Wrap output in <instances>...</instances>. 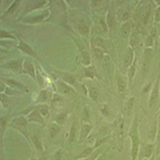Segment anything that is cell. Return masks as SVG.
<instances>
[{"label": "cell", "mask_w": 160, "mask_h": 160, "mask_svg": "<svg viewBox=\"0 0 160 160\" xmlns=\"http://www.w3.org/2000/svg\"><path fill=\"white\" fill-rule=\"evenodd\" d=\"M128 138L130 140V160H138L140 152V133H139V118L138 114L135 115L131 126L128 130Z\"/></svg>", "instance_id": "1"}, {"label": "cell", "mask_w": 160, "mask_h": 160, "mask_svg": "<svg viewBox=\"0 0 160 160\" xmlns=\"http://www.w3.org/2000/svg\"><path fill=\"white\" fill-rule=\"evenodd\" d=\"M29 121H28L27 117L25 115H19V117H15L12 118L10 121L9 126L13 129H15L16 131L22 135L24 138L27 140L29 143H31L30 141V130H29Z\"/></svg>", "instance_id": "2"}, {"label": "cell", "mask_w": 160, "mask_h": 160, "mask_svg": "<svg viewBox=\"0 0 160 160\" xmlns=\"http://www.w3.org/2000/svg\"><path fill=\"white\" fill-rule=\"evenodd\" d=\"M51 15H52V13H51V9L49 7V8L44 9L43 11H41L40 13H38V14H34V15L30 14V15H28V16L22 17V18L19 19V22L26 25L44 24V22H49Z\"/></svg>", "instance_id": "3"}, {"label": "cell", "mask_w": 160, "mask_h": 160, "mask_svg": "<svg viewBox=\"0 0 160 160\" xmlns=\"http://www.w3.org/2000/svg\"><path fill=\"white\" fill-rule=\"evenodd\" d=\"M24 11L22 12V16H28V15L32 14V12L41 10L43 8H45L50 4V1L48 0H31V1H26L24 2Z\"/></svg>", "instance_id": "4"}, {"label": "cell", "mask_w": 160, "mask_h": 160, "mask_svg": "<svg viewBox=\"0 0 160 160\" xmlns=\"http://www.w3.org/2000/svg\"><path fill=\"white\" fill-rule=\"evenodd\" d=\"M56 73L58 74V79H60L62 81L66 82L69 86H72L77 91V93H81L82 83H80L78 81V78H77L76 75L68 73V72H61V71H56Z\"/></svg>", "instance_id": "5"}, {"label": "cell", "mask_w": 160, "mask_h": 160, "mask_svg": "<svg viewBox=\"0 0 160 160\" xmlns=\"http://www.w3.org/2000/svg\"><path fill=\"white\" fill-rule=\"evenodd\" d=\"M129 4H130V2L126 1L125 4H123L122 7H120L117 10L118 19V22H122V24L132 19V14H133V11H135L136 7H131Z\"/></svg>", "instance_id": "6"}, {"label": "cell", "mask_w": 160, "mask_h": 160, "mask_svg": "<svg viewBox=\"0 0 160 160\" xmlns=\"http://www.w3.org/2000/svg\"><path fill=\"white\" fill-rule=\"evenodd\" d=\"M91 46H95V47H98L100 49H102L106 52V55H110L111 52L114 49L113 47V44L110 40H107V38H104L100 35H96L92 38L91 41Z\"/></svg>", "instance_id": "7"}, {"label": "cell", "mask_w": 160, "mask_h": 160, "mask_svg": "<svg viewBox=\"0 0 160 160\" xmlns=\"http://www.w3.org/2000/svg\"><path fill=\"white\" fill-rule=\"evenodd\" d=\"M53 86H55V89L57 93L61 95H66V96H74V95L77 94V91L74 89L72 86H69L66 82L62 81L60 79H57L53 81Z\"/></svg>", "instance_id": "8"}, {"label": "cell", "mask_w": 160, "mask_h": 160, "mask_svg": "<svg viewBox=\"0 0 160 160\" xmlns=\"http://www.w3.org/2000/svg\"><path fill=\"white\" fill-rule=\"evenodd\" d=\"M159 84H160V74L157 76L156 81L154 82V86L149 91V96H148V107L154 108L155 106L159 102L160 99V90H159Z\"/></svg>", "instance_id": "9"}, {"label": "cell", "mask_w": 160, "mask_h": 160, "mask_svg": "<svg viewBox=\"0 0 160 160\" xmlns=\"http://www.w3.org/2000/svg\"><path fill=\"white\" fill-rule=\"evenodd\" d=\"M157 152L156 143H152V142H141L140 145V152H139V157L141 160L151 158L153 155Z\"/></svg>", "instance_id": "10"}, {"label": "cell", "mask_w": 160, "mask_h": 160, "mask_svg": "<svg viewBox=\"0 0 160 160\" xmlns=\"http://www.w3.org/2000/svg\"><path fill=\"white\" fill-rule=\"evenodd\" d=\"M154 57V49L153 48H144L142 51V76H145L148 72L149 66H151L152 60Z\"/></svg>", "instance_id": "11"}, {"label": "cell", "mask_w": 160, "mask_h": 160, "mask_svg": "<svg viewBox=\"0 0 160 160\" xmlns=\"http://www.w3.org/2000/svg\"><path fill=\"white\" fill-rule=\"evenodd\" d=\"M30 111L27 115V118L29 121V123H32V124H38V125H42L44 126L46 124V118L41 114V112L38 111L34 106L29 108Z\"/></svg>", "instance_id": "12"}, {"label": "cell", "mask_w": 160, "mask_h": 160, "mask_svg": "<svg viewBox=\"0 0 160 160\" xmlns=\"http://www.w3.org/2000/svg\"><path fill=\"white\" fill-rule=\"evenodd\" d=\"M24 59H12L8 61L7 63L2 64V68H7L13 73H22V64H24Z\"/></svg>", "instance_id": "13"}, {"label": "cell", "mask_w": 160, "mask_h": 160, "mask_svg": "<svg viewBox=\"0 0 160 160\" xmlns=\"http://www.w3.org/2000/svg\"><path fill=\"white\" fill-rule=\"evenodd\" d=\"M118 16H117V11L114 10V8H109L107 13H106V22H107V27L109 31H113L117 29L118 27Z\"/></svg>", "instance_id": "14"}, {"label": "cell", "mask_w": 160, "mask_h": 160, "mask_svg": "<svg viewBox=\"0 0 160 160\" xmlns=\"http://www.w3.org/2000/svg\"><path fill=\"white\" fill-rule=\"evenodd\" d=\"M156 8V4H155L154 1H148L145 7V11H144L143 17H142V24H141V28L142 29H145L148 27V25L149 24V20H151L152 16L154 17V10Z\"/></svg>", "instance_id": "15"}, {"label": "cell", "mask_w": 160, "mask_h": 160, "mask_svg": "<svg viewBox=\"0 0 160 160\" xmlns=\"http://www.w3.org/2000/svg\"><path fill=\"white\" fill-rule=\"evenodd\" d=\"M1 81L3 82V83H6L7 86L13 88V89L17 90V91H20L22 93H28L29 92V89H28V87L26 86V84L22 83L20 81L18 80L14 79V78H4L3 76L1 77Z\"/></svg>", "instance_id": "16"}, {"label": "cell", "mask_w": 160, "mask_h": 160, "mask_svg": "<svg viewBox=\"0 0 160 160\" xmlns=\"http://www.w3.org/2000/svg\"><path fill=\"white\" fill-rule=\"evenodd\" d=\"M22 73L31 77L34 81H38L37 77V69H35L34 63L29 58L24 59V64H22Z\"/></svg>", "instance_id": "17"}, {"label": "cell", "mask_w": 160, "mask_h": 160, "mask_svg": "<svg viewBox=\"0 0 160 160\" xmlns=\"http://www.w3.org/2000/svg\"><path fill=\"white\" fill-rule=\"evenodd\" d=\"M93 129V125L91 123H86L81 122L79 128V138H78V143H83L84 141L88 140V138L91 135V131Z\"/></svg>", "instance_id": "18"}, {"label": "cell", "mask_w": 160, "mask_h": 160, "mask_svg": "<svg viewBox=\"0 0 160 160\" xmlns=\"http://www.w3.org/2000/svg\"><path fill=\"white\" fill-rule=\"evenodd\" d=\"M141 31L142 29L138 26H136L133 31L131 32L130 37H129V41H128V46L131 47L132 49H136L141 43Z\"/></svg>", "instance_id": "19"}, {"label": "cell", "mask_w": 160, "mask_h": 160, "mask_svg": "<svg viewBox=\"0 0 160 160\" xmlns=\"http://www.w3.org/2000/svg\"><path fill=\"white\" fill-rule=\"evenodd\" d=\"M135 27H136V25L132 20H129V22L121 24L120 30H118V35H120V38H129L131 32L135 29Z\"/></svg>", "instance_id": "20"}, {"label": "cell", "mask_w": 160, "mask_h": 160, "mask_svg": "<svg viewBox=\"0 0 160 160\" xmlns=\"http://www.w3.org/2000/svg\"><path fill=\"white\" fill-rule=\"evenodd\" d=\"M30 141L38 152H40V153H44L45 148H44L42 138H41V136H40V133H38V130L30 131Z\"/></svg>", "instance_id": "21"}, {"label": "cell", "mask_w": 160, "mask_h": 160, "mask_svg": "<svg viewBox=\"0 0 160 160\" xmlns=\"http://www.w3.org/2000/svg\"><path fill=\"white\" fill-rule=\"evenodd\" d=\"M117 88L118 94L122 97L126 94V92L129 89V83H128V80L123 76L122 74H118L117 76Z\"/></svg>", "instance_id": "22"}, {"label": "cell", "mask_w": 160, "mask_h": 160, "mask_svg": "<svg viewBox=\"0 0 160 160\" xmlns=\"http://www.w3.org/2000/svg\"><path fill=\"white\" fill-rule=\"evenodd\" d=\"M136 58V53H135V49H132L129 46H127V49L125 51V55H124V58H123V68L124 71H127L129 68V66L132 64L133 60Z\"/></svg>", "instance_id": "23"}, {"label": "cell", "mask_w": 160, "mask_h": 160, "mask_svg": "<svg viewBox=\"0 0 160 160\" xmlns=\"http://www.w3.org/2000/svg\"><path fill=\"white\" fill-rule=\"evenodd\" d=\"M16 48L26 56L32 57V58H38V53L35 52V50L31 47L29 44H27L24 41H18V43L16 44Z\"/></svg>", "instance_id": "24"}, {"label": "cell", "mask_w": 160, "mask_h": 160, "mask_svg": "<svg viewBox=\"0 0 160 160\" xmlns=\"http://www.w3.org/2000/svg\"><path fill=\"white\" fill-rule=\"evenodd\" d=\"M138 62H139V58H138V56H136L132 64H131V65L129 66V68L127 69V74H126V76H127L128 83H129V89H131V87H132V82L136 78L137 69H138Z\"/></svg>", "instance_id": "25"}, {"label": "cell", "mask_w": 160, "mask_h": 160, "mask_svg": "<svg viewBox=\"0 0 160 160\" xmlns=\"http://www.w3.org/2000/svg\"><path fill=\"white\" fill-rule=\"evenodd\" d=\"M82 78L84 79H100L98 76V73H97V69L94 66V64H91L89 66H84L82 68Z\"/></svg>", "instance_id": "26"}, {"label": "cell", "mask_w": 160, "mask_h": 160, "mask_svg": "<svg viewBox=\"0 0 160 160\" xmlns=\"http://www.w3.org/2000/svg\"><path fill=\"white\" fill-rule=\"evenodd\" d=\"M77 32L79 33V35L83 38L90 37V33H91V25L89 22H80L76 25Z\"/></svg>", "instance_id": "27"}, {"label": "cell", "mask_w": 160, "mask_h": 160, "mask_svg": "<svg viewBox=\"0 0 160 160\" xmlns=\"http://www.w3.org/2000/svg\"><path fill=\"white\" fill-rule=\"evenodd\" d=\"M102 69H104L106 76H112L113 75V62L110 55H106L102 61Z\"/></svg>", "instance_id": "28"}, {"label": "cell", "mask_w": 160, "mask_h": 160, "mask_svg": "<svg viewBox=\"0 0 160 160\" xmlns=\"http://www.w3.org/2000/svg\"><path fill=\"white\" fill-rule=\"evenodd\" d=\"M22 1H20V0H14V1H12L11 4L8 7L7 11L3 13V15H2V18H4V17H7V16H11V15L15 14V12L19 9L20 6H22Z\"/></svg>", "instance_id": "29"}, {"label": "cell", "mask_w": 160, "mask_h": 160, "mask_svg": "<svg viewBox=\"0 0 160 160\" xmlns=\"http://www.w3.org/2000/svg\"><path fill=\"white\" fill-rule=\"evenodd\" d=\"M79 59L81 64L84 66H89L92 64V60H91V56H90V52L88 50H86L84 48H79Z\"/></svg>", "instance_id": "30"}, {"label": "cell", "mask_w": 160, "mask_h": 160, "mask_svg": "<svg viewBox=\"0 0 160 160\" xmlns=\"http://www.w3.org/2000/svg\"><path fill=\"white\" fill-rule=\"evenodd\" d=\"M136 104H137V97L130 95V96L127 98V100H126L125 107H124V109H125V111H126V114L127 115L131 114V112H132L133 109H135Z\"/></svg>", "instance_id": "31"}, {"label": "cell", "mask_w": 160, "mask_h": 160, "mask_svg": "<svg viewBox=\"0 0 160 160\" xmlns=\"http://www.w3.org/2000/svg\"><path fill=\"white\" fill-rule=\"evenodd\" d=\"M51 96L52 94H50L48 92V90L43 89L41 90L40 93H38V104H47V102H49L51 99Z\"/></svg>", "instance_id": "32"}, {"label": "cell", "mask_w": 160, "mask_h": 160, "mask_svg": "<svg viewBox=\"0 0 160 160\" xmlns=\"http://www.w3.org/2000/svg\"><path fill=\"white\" fill-rule=\"evenodd\" d=\"M99 90L97 89L95 86H89L88 87V96L91 98L93 102H95L96 104H98L99 99Z\"/></svg>", "instance_id": "33"}, {"label": "cell", "mask_w": 160, "mask_h": 160, "mask_svg": "<svg viewBox=\"0 0 160 160\" xmlns=\"http://www.w3.org/2000/svg\"><path fill=\"white\" fill-rule=\"evenodd\" d=\"M62 129V126L59 125L56 122H51L49 124V127H48V131H49V137L50 139H55L57 136L60 133V131Z\"/></svg>", "instance_id": "34"}, {"label": "cell", "mask_w": 160, "mask_h": 160, "mask_svg": "<svg viewBox=\"0 0 160 160\" xmlns=\"http://www.w3.org/2000/svg\"><path fill=\"white\" fill-rule=\"evenodd\" d=\"M0 38H1V41H3V40L17 41V35H16V33H15L14 31L1 29V30H0Z\"/></svg>", "instance_id": "35"}, {"label": "cell", "mask_w": 160, "mask_h": 160, "mask_svg": "<svg viewBox=\"0 0 160 160\" xmlns=\"http://www.w3.org/2000/svg\"><path fill=\"white\" fill-rule=\"evenodd\" d=\"M77 137L79 138V130L77 128V124L73 123L71 126V130H69V135H68V142L69 143H74L75 141H78Z\"/></svg>", "instance_id": "36"}, {"label": "cell", "mask_w": 160, "mask_h": 160, "mask_svg": "<svg viewBox=\"0 0 160 160\" xmlns=\"http://www.w3.org/2000/svg\"><path fill=\"white\" fill-rule=\"evenodd\" d=\"M97 148H94V145L93 146H88V148H86L83 149V151L80 153L78 156L77 157H75V160H80V159H84V158H87V157H89V156H91V155L94 153L95 151H96Z\"/></svg>", "instance_id": "37"}, {"label": "cell", "mask_w": 160, "mask_h": 160, "mask_svg": "<svg viewBox=\"0 0 160 160\" xmlns=\"http://www.w3.org/2000/svg\"><path fill=\"white\" fill-rule=\"evenodd\" d=\"M34 107L37 108L38 111H40L41 114H42L43 117L46 118V120L50 117L49 106H48L47 104H37V105H34Z\"/></svg>", "instance_id": "38"}, {"label": "cell", "mask_w": 160, "mask_h": 160, "mask_svg": "<svg viewBox=\"0 0 160 160\" xmlns=\"http://www.w3.org/2000/svg\"><path fill=\"white\" fill-rule=\"evenodd\" d=\"M50 102L53 106H61L64 104V97L63 95L59 94V93H52V96H51Z\"/></svg>", "instance_id": "39"}, {"label": "cell", "mask_w": 160, "mask_h": 160, "mask_svg": "<svg viewBox=\"0 0 160 160\" xmlns=\"http://www.w3.org/2000/svg\"><path fill=\"white\" fill-rule=\"evenodd\" d=\"M91 49H92V52L94 55L95 58L97 59L98 61H102V59L105 58L106 56V52L102 49H100L98 47H95V46H91Z\"/></svg>", "instance_id": "40"}, {"label": "cell", "mask_w": 160, "mask_h": 160, "mask_svg": "<svg viewBox=\"0 0 160 160\" xmlns=\"http://www.w3.org/2000/svg\"><path fill=\"white\" fill-rule=\"evenodd\" d=\"M4 84H6V83H4ZM1 93L8 95V96H17V95H22V92L17 91V90L13 89V88L7 86V84H6V87H4V90Z\"/></svg>", "instance_id": "41"}, {"label": "cell", "mask_w": 160, "mask_h": 160, "mask_svg": "<svg viewBox=\"0 0 160 160\" xmlns=\"http://www.w3.org/2000/svg\"><path fill=\"white\" fill-rule=\"evenodd\" d=\"M68 112H60V113H58V114L56 115L53 122L58 123L59 125L62 126L64 123L66 122V120H68Z\"/></svg>", "instance_id": "42"}, {"label": "cell", "mask_w": 160, "mask_h": 160, "mask_svg": "<svg viewBox=\"0 0 160 160\" xmlns=\"http://www.w3.org/2000/svg\"><path fill=\"white\" fill-rule=\"evenodd\" d=\"M104 146H102V148H97L96 151L93 153L91 156H89V157H87V158H84V159H80V160H96L98 157L102 155V153H104Z\"/></svg>", "instance_id": "43"}, {"label": "cell", "mask_w": 160, "mask_h": 160, "mask_svg": "<svg viewBox=\"0 0 160 160\" xmlns=\"http://www.w3.org/2000/svg\"><path fill=\"white\" fill-rule=\"evenodd\" d=\"M99 112L104 118H110V108L107 104L99 105Z\"/></svg>", "instance_id": "44"}, {"label": "cell", "mask_w": 160, "mask_h": 160, "mask_svg": "<svg viewBox=\"0 0 160 160\" xmlns=\"http://www.w3.org/2000/svg\"><path fill=\"white\" fill-rule=\"evenodd\" d=\"M154 45H155V42H154L153 38H152V37L148 34H146V37L143 41V47L144 48H153Z\"/></svg>", "instance_id": "45"}, {"label": "cell", "mask_w": 160, "mask_h": 160, "mask_svg": "<svg viewBox=\"0 0 160 160\" xmlns=\"http://www.w3.org/2000/svg\"><path fill=\"white\" fill-rule=\"evenodd\" d=\"M0 124H1V139H2V138H3V135H4V131H6V128L8 127V125L10 124V122L8 121V117L2 115L1 121H0Z\"/></svg>", "instance_id": "46"}, {"label": "cell", "mask_w": 160, "mask_h": 160, "mask_svg": "<svg viewBox=\"0 0 160 160\" xmlns=\"http://www.w3.org/2000/svg\"><path fill=\"white\" fill-rule=\"evenodd\" d=\"M148 35H151L152 38L154 40L155 42V45H157V42H158V38H159V35H158V31H157V27H153L151 30H149V32L148 33Z\"/></svg>", "instance_id": "47"}, {"label": "cell", "mask_w": 160, "mask_h": 160, "mask_svg": "<svg viewBox=\"0 0 160 160\" xmlns=\"http://www.w3.org/2000/svg\"><path fill=\"white\" fill-rule=\"evenodd\" d=\"M82 122H86V123H90V110L89 108L84 107L83 109V115H82Z\"/></svg>", "instance_id": "48"}, {"label": "cell", "mask_w": 160, "mask_h": 160, "mask_svg": "<svg viewBox=\"0 0 160 160\" xmlns=\"http://www.w3.org/2000/svg\"><path fill=\"white\" fill-rule=\"evenodd\" d=\"M154 22L156 24L160 22V7H156L154 10Z\"/></svg>", "instance_id": "49"}, {"label": "cell", "mask_w": 160, "mask_h": 160, "mask_svg": "<svg viewBox=\"0 0 160 160\" xmlns=\"http://www.w3.org/2000/svg\"><path fill=\"white\" fill-rule=\"evenodd\" d=\"M62 156H63V151L60 148L56 151L55 154L52 155V160H62Z\"/></svg>", "instance_id": "50"}, {"label": "cell", "mask_w": 160, "mask_h": 160, "mask_svg": "<svg viewBox=\"0 0 160 160\" xmlns=\"http://www.w3.org/2000/svg\"><path fill=\"white\" fill-rule=\"evenodd\" d=\"M8 95L3 94V93H1V106L2 107H8Z\"/></svg>", "instance_id": "51"}, {"label": "cell", "mask_w": 160, "mask_h": 160, "mask_svg": "<svg viewBox=\"0 0 160 160\" xmlns=\"http://www.w3.org/2000/svg\"><path fill=\"white\" fill-rule=\"evenodd\" d=\"M104 156H105V153H102V155H100V156L98 157V158H97L96 160H105V158H104Z\"/></svg>", "instance_id": "52"}, {"label": "cell", "mask_w": 160, "mask_h": 160, "mask_svg": "<svg viewBox=\"0 0 160 160\" xmlns=\"http://www.w3.org/2000/svg\"><path fill=\"white\" fill-rule=\"evenodd\" d=\"M156 156H157V155H156V153H155L153 156H152L151 158H148V160H156Z\"/></svg>", "instance_id": "53"}, {"label": "cell", "mask_w": 160, "mask_h": 160, "mask_svg": "<svg viewBox=\"0 0 160 160\" xmlns=\"http://www.w3.org/2000/svg\"><path fill=\"white\" fill-rule=\"evenodd\" d=\"M157 31H158V35H159V38H160V22L158 24V26H157Z\"/></svg>", "instance_id": "54"}, {"label": "cell", "mask_w": 160, "mask_h": 160, "mask_svg": "<svg viewBox=\"0 0 160 160\" xmlns=\"http://www.w3.org/2000/svg\"><path fill=\"white\" fill-rule=\"evenodd\" d=\"M29 160H40V159H38V158H37V157H30V158H29Z\"/></svg>", "instance_id": "55"}, {"label": "cell", "mask_w": 160, "mask_h": 160, "mask_svg": "<svg viewBox=\"0 0 160 160\" xmlns=\"http://www.w3.org/2000/svg\"><path fill=\"white\" fill-rule=\"evenodd\" d=\"M156 160H160V156H156Z\"/></svg>", "instance_id": "56"}, {"label": "cell", "mask_w": 160, "mask_h": 160, "mask_svg": "<svg viewBox=\"0 0 160 160\" xmlns=\"http://www.w3.org/2000/svg\"><path fill=\"white\" fill-rule=\"evenodd\" d=\"M143 160H148V159H143Z\"/></svg>", "instance_id": "57"}]
</instances>
